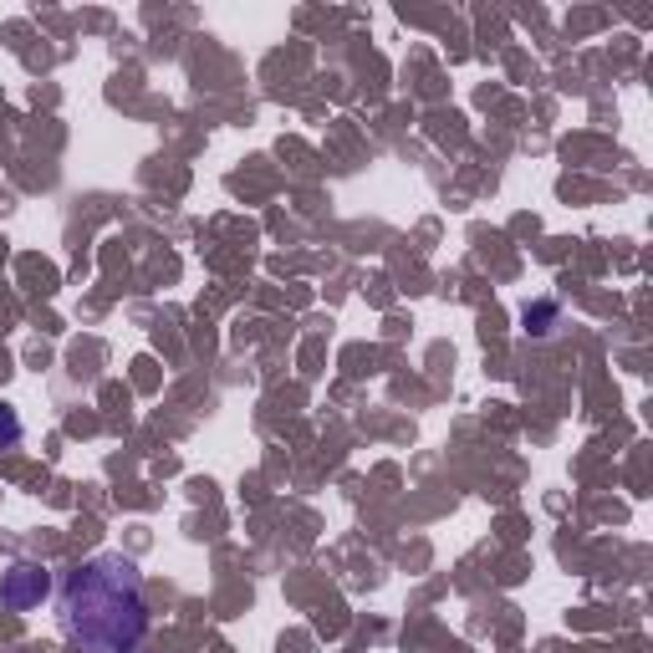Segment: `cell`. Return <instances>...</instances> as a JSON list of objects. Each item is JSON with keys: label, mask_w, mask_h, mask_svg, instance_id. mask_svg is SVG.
Instances as JSON below:
<instances>
[{"label": "cell", "mask_w": 653, "mask_h": 653, "mask_svg": "<svg viewBox=\"0 0 653 653\" xmlns=\"http://www.w3.org/2000/svg\"><path fill=\"white\" fill-rule=\"evenodd\" d=\"M61 628L82 653H138V643L148 639V597L134 562L103 552L67 572Z\"/></svg>", "instance_id": "6da1fadb"}, {"label": "cell", "mask_w": 653, "mask_h": 653, "mask_svg": "<svg viewBox=\"0 0 653 653\" xmlns=\"http://www.w3.org/2000/svg\"><path fill=\"white\" fill-rule=\"evenodd\" d=\"M51 593V572L41 562H16L6 577H0V603L11 607V613H31L41 607Z\"/></svg>", "instance_id": "7a4b0ae2"}, {"label": "cell", "mask_w": 653, "mask_h": 653, "mask_svg": "<svg viewBox=\"0 0 653 653\" xmlns=\"http://www.w3.org/2000/svg\"><path fill=\"white\" fill-rule=\"evenodd\" d=\"M21 439V413L11 403H0V445H16Z\"/></svg>", "instance_id": "3957f363"}]
</instances>
